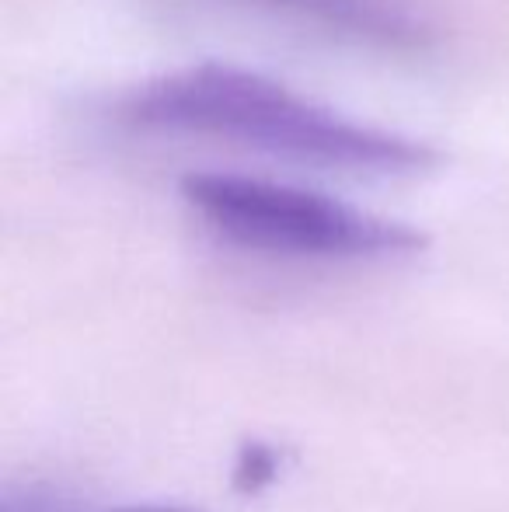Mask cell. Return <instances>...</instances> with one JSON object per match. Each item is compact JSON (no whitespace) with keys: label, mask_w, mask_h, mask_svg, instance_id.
<instances>
[{"label":"cell","mask_w":509,"mask_h":512,"mask_svg":"<svg viewBox=\"0 0 509 512\" xmlns=\"http://www.w3.org/2000/svg\"><path fill=\"white\" fill-rule=\"evenodd\" d=\"M123 119L356 175H422L440 164L433 143L346 119L272 77L227 63H199L140 84L123 98Z\"/></svg>","instance_id":"6da1fadb"},{"label":"cell","mask_w":509,"mask_h":512,"mask_svg":"<svg viewBox=\"0 0 509 512\" xmlns=\"http://www.w3.org/2000/svg\"><path fill=\"white\" fill-rule=\"evenodd\" d=\"M182 199L220 241L258 255L381 262L426 248V237L408 223L272 178L199 171L182 182Z\"/></svg>","instance_id":"7a4b0ae2"},{"label":"cell","mask_w":509,"mask_h":512,"mask_svg":"<svg viewBox=\"0 0 509 512\" xmlns=\"http://www.w3.org/2000/svg\"><path fill=\"white\" fill-rule=\"evenodd\" d=\"M300 21L391 53H422L436 28L415 0H265Z\"/></svg>","instance_id":"3957f363"},{"label":"cell","mask_w":509,"mask_h":512,"mask_svg":"<svg viewBox=\"0 0 509 512\" xmlns=\"http://www.w3.org/2000/svg\"><path fill=\"white\" fill-rule=\"evenodd\" d=\"M7 512H49V506H42L39 499H28V502H7ZM119 512H192V509H182V506H129V509H119Z\"/></svg>","instance_id":"277c9868"}]
</instances>
